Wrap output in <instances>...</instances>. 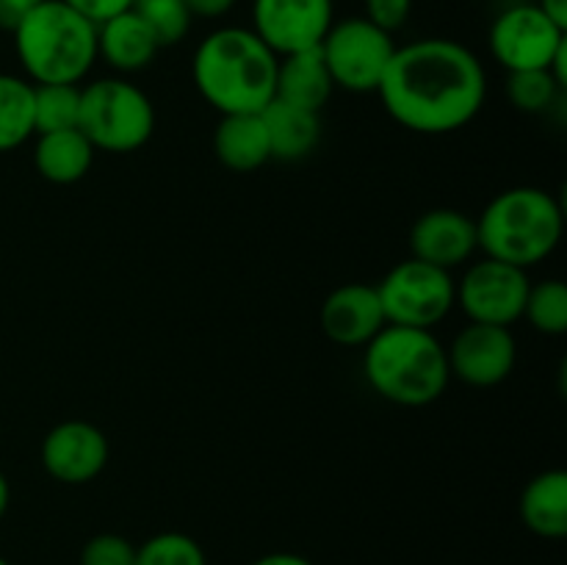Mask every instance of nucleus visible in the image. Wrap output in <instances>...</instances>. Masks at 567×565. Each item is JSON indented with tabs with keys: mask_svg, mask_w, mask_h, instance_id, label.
Wrapping results in <instances>:
<instances>
[{
	"mask_svg": "<svg viewBox=\"0 0 567 565\" xmlns=\"http://www.w3.org/2000/svg\"><path fill=\"white\" fill-rule=\"evenodd\" d=\"M377 94L393 122L421 136H446L480 114L487 75L474 50L454 39H419L391 55Z\"/></svg>",
	"mask_w": 567,
	"mask_h": 565,
	"instance_id": "obj_1",
	"label": "nucleus"
},
{
	"mask_svg": "<svg viewBox=\"0 0 567 565\" xmlns=\"http://www.w3.org/2000/svg\"><path fill=\"white\" fill-rule=\"evenodd\" d=\"M192 78L221 116L260 114L275 100L277 55L252 28H216L194 50Z\"/></svg>",
	"mask_w": 567,
	"mask_h": 565,
	"instance_id": "obj_2",
	"label": "nucleus"
},
{
	"mask_svg": "<svg viewBox=\"0 0 567 565\" xmlns=\"http://www.w3.org/2000/svg\"><path fill=\"white\" fill-rule=\"evenodd\" d=\"M363 374L377 397L402 408L437 402L452 380L435 332L399 325H385L365 343Z\"/></svg>",
	"mask_w": 567,
	"mask_h": 565,
	"instance_id": "obj_3",
	"label": "nucleus"
},
{
	"mask_svg": "<svg viewBox=\"0 0 567 565\" xmlns=\"http://www.w3.org/2000/svg\"><path fill=\"white\" fill-rule=\"evenodd\" d=\"M476 222V247L485 258L529 269L546 260L563 242L565 214L551 192L515 186L496 194Z\"/></svg>",
	"mask_w": 567,
	"mask_h": 565,
	"instance_id": "obj_4",
	"label": "nucleus"
},
{
	"mask_svg": "<svg viewBox=\"0 0 567 565\" xmlns=\"http://www.w3.org/2000/svg\"><path fill=\"white\" fill-rule=\"evenodd\" d=\"M11 33L31 83H81L97 61V22L64 0H42Z\"/></svg>",
	"mask_w": 567,
	"mask_h": 565,
	"instance_id": "obj_5",
	"label": "nucleus"
},
{
	"mask_svg": "<svg viewBox=\"0 0 567 565\" xmlns=\"http://www.w3.org/2000/svg\"><path fill=\"white\" fill-rule=\"evenodd\" d=\"M78 131L94 150L103 153H136L153 138V100L125 78H97L81 89Z\"/></svg>",
	"mask_w": 567,
	"mask_h": 565,
	"instance_id": "obj_6",
	"label": "nucleus"
},
{
	"mask_svg": "<svg viewBox=\"0 0 567 565\" xmlns=\"http://www.w3.org/2000/svg\"><path fill=\"white\" fill-rule=\"evenodd\" d=\"M388 325L432 330L454 308L452 271L424 260H402L377 286Z\"/></svg>",
	"mask_w": 567,
	"mask_h": 565,
	"instance_id": "obj_7",
	"label": "nucleus"
},
{
	"mask_svg": "<svg viewBox=\"0 0 567 565\" xmlns=\"http://www.w3.org/2000/svg\"><path fill=\"white\" fill-rule=\"evenodd\" d=\"M319 50L336 86L365 94L377 92L380 86L396 42H393V33L382 31L365 17H347L341 22H332Z\"/></svg>",
	"mask_w": 567,
	"mask_h": 565,
	"instance_id": "obj_8",
	"label": "nucleus"
},
{
	"mask_svg": "<svg viewBox=\"0 0 567 565\" xmlns=\"http://www.w3.org/2000/svg\"><path fill=\"white\" fill-rule=\"evenodd\" d=\"M487 44L507 72L548 70L554 55L567 44V31L548 20L537 3H518L493 20Z\"/></svg>",
	"mask_w": 567,
	"mask_h": 565,
	"instance_id": "obj_9",
	"label": "nucleus"
},
{
	"mask_svg": "<svg viewBox=\"0 0 567 565\" xmlns=\"http://www.w3.org/2000/svg\"><path fill=\"white\" fill-rule=\"evenodd\" d=\"M529 286L526 269L482 258L465 269L460 282H454V305H460L471 321L509 327L524 319Z\"/></svg>",
	"mask_w": 567,
	"mask_h": 565,
	"instance_id": "obj_10",
	"label": "nucleus"
},
{
	"mask_svg": "<svg viewBox=\"0 0 567 565\" xmlns=\"http://www.w3.org/2000/svg\"><path fill=\"white\" fill-rule=\"evenodd\" d=\"M332 22V0H252V31L277 59L319 48Z\"/></svg>",
	"mask_w": 567,
	"mask_h": 565,
	"instance_id": "obj_11",
	"label": "nucleus"
},
{
	"mask_svg": "<svg viewBox=\"0 0 567 565\" xmlns=\"http://www.w3.org/2000/svg\"><path fill=\"white\" fill-rule=\"evenodd\" d=\"M446 360L449 374L465 386L493 388L513 374L518 363V343L509 327L468 321L446 349Z\"/></svg>",
	"mask_w": 567,
	"mask_h": 565,
	"instance_id": "obj_12",
	"label": "nucleus"
},
{
	"mask_svg": "<svg viewBox=\"0 0 567 565\" xmlns=\"http://www.w3.org/2000/svg\"><path fill=\"white\" fill-rule=\"evenodd\" d=\"M109 438L92 421H61L42 441L44 471L64 485H86L97 480L109 465Z\"/></svg>",
	"mask_w": 567,
	"mask_h": 565,
	"instance_id": "obj_13",
	"label": "nucleus"
},
{
	"mask_svg": "<svg viewBox=\"0 0 567 565\" xmlns=\"http://www.w3.org/2000/svg\"><path fill=\"white\" fill-rule=\"evenodd\" d=\"M410 249L415 260L437 266V269H457L474 258L476 222L468 214L454 208H432L421 214L410 227Z\"/></svg>",
	"mask_w": 567,
	"mask_h": 565,
	"instance_id": "obj_14",
	"label": "nucleus"
},
{
	"mask_svg": "<svg viewBox=\"0 0 567 565\" xmlns=\"http://www.w3.org/2000/svg\"><path fill=\"white\" fill-rule=\"evenodd\" d=\"M321 332L338 347H365L388 325L377 286L343 282L321 305Z\"/></svg>",
	"mask_w": 567,
	"mask_h": 565,
	"instance_id": "obj_15",
	"label": "nucleus"
},
{
	"mask_svg": "<svg viewBox=\"0 0 567 565\" xmlns=\"http://www.w3.org/2000/svg\"><path fill=\"white\" fill-rule=\"evenodd\" d=\"M158 50L155 33L133 9L120 11L97 25V59L122 75L147 70Z\"/></svg>",
	"mask_w": 567,
	"mask_h": 565,
	"instance_id": "obj_16",
	"label": "nucleus"
},
{
	"mask_svg": "<svg viewBox=\"0 0 567 565\" xmlns=\"http://www.w3.org/2000/svg\"><path fill=\"white\" fill-rule=\"evenodd\" d=\"M332 89H336V83H332L319 48L299 50V53L277 59L275 100L321 114L327 100L332 97Z\"/></svg>",
	"mask_w": 567,
	"mask_h": 565,
	"instance_id": "obj_17",
	"label": "nucleus"
},
{
	"mask_svg": "<svg viewBox=\"0 0 567 565\" xmlns=\"http://www.w3.org/2000/svg\"><path fill=\"white\" fill-rule=\"evenodd\" d=\"M260 120L269 136V150L275 161H302L316 150L321 138V114L308 109H297L282 100H271Z\"/></svg>",
	"mask_w": 567,
	"mask_h": 565,
	"instance_id": "obj_18",
	"label": "nucleus"
},
{
	"mask_svg": "<svg viewBox=\"0 0 567 565\" xmlns=\"http://www.w3.org/2000/svg\"><path fill=\"white\" fill-rule=\"evenodd\" d=\"M214 153L230 172H255L271 161L260 114H225L214 131Z\"/></svg>",
	"mask_w": 567,
	"mask_h": 565,
	"instance_id": "obj_19",
	"label": "nucleus"
},
{
	"mask_svg": "<svg viewBox=\"0 0 567 565\" xmlns=\"http://www.w3.org/2000/svg\"><path fill=\"white\" fill-rule=\"evenodd\" d=\"M97 150L89 144L78 127L55 133H39L37 147H33V166L39 175L55 186H72L83 181L92 170V161Z\"/></svg>",
	"mask_w": 567,
	"mask_h": 565,
	"instance_id": "obj_20",
	"label": "nucleus"
},
{
	"mask_svg": "<svg viewBox=\"0 0 567 565\" xmlns=\"http://www.w3.org/2000/svg\"><path fill=\"white\" fill-rule=\"evenodd\" d=\"M520 518L535 535L559 541L567 535V474L548 469L520 493Z\"/></svg>",
	"mask_w": 567,
	"mask_h": 565,
	"instance_id": "obj_21",
	"label": "nucleus"
},
{
	"mask_svg": "<svg viewBox=\"0 0 567 565\" xmlns=\"http://www.w3.org/2000/svg\"><path fill=\"white\" fill-rule=\"evenodd\" d=\"M33 136V83L0 72V153Z\"/></svg>",
	"mask_w": 567,
	"mask_h": 565,
	"instance_id": "obj_22",
	"label": "nucleus"
},
{
	"mask_svg": "<svg viewBox=\"0 0 567 565\" xmlns=\"http://www.w3.org/2000/svg\"><path fill=\"white\" fill-rule=\"evenodd\" d=\"M81 86L78 83H33V133L78 127Z\"/></svg>",
	"mask_w": 567,
	"mask_h": 565,
	"instance_id": "obj_23",
	"label": "nucleus"
},
{
	"mask_svg": "<svg viewBox=\"0 0 567 565\" xmlns=\"http://www.w3.org/2000/svg\"><path fill=\"white\" fill-rule=\"evenodd\" d=\"M524 319L543 336L567 332V286L563 280H543L529 286L524 305Z\"/></svg>",
	"mask_w": 567,
	"mask_h": 565,
	"instance_id": "obj_24",
	"label": "nucleus"
},
{
	"mask_svg": "<svg viewBox=\"0 0 567 565\" xmlns=\"http://www.w3.org/2000/svg\"><path fill=\"white\" fill-rule=\"evenodd\" d=\"M131 9L147 22L161 48L183 42L194 20L186 9V0H133Z\"/></svg>",
	"mask_w": 567,
	"mask_h": 565,
	"instance_id": "obj_25",
	"label": "nucleus"
},
{
	"mask_svg": "<svg viewBox=\"0 0 567 565\" xmlns=\"http://www.w3.org/2000/svg\"><path fill=\"white\" fill-rule=\"evenodd\" d=\"M133 565H208L205 552L192 535L183 532H161L136 546Z\"/></svg>",
	"mask_w": 567,
	"mask_h": 565,
	"instance_id": "obj_26",
	"label": "nucleus"
},
{
	"mask_svg": "<svg viewBox=\"0 0 567 565\" xmlns=\"http://www.w3.org/2000/svg\"><path fill=\"white\" fill-rule=\"evenodd\" d=\"M563 89L551 78L548 70H526V72H509L507 78V97L509 103L526 114H540L548 105H554L557 94Z\"/></svg>",
	"mask_w": 567,
	"mask_h": 565,
	"instance_id": "obj_27",
	"label": "nucleus"
},
{
	"mask_svg": "<svg viewBox=\"0 0 567 565\" xmlns=\"http://www.w3.org/2000/svg\"><path fill=\"white\" fill-rule=\"evenodd\" d=\"M133 559H136V546L114 532L94 535L81 548V565H133Z\"/></svg>",
	"mask_w": 567,
	"mask_h": 565,
	"instance_id": "obj_28",
	"label": "nucleus"
},
{
	"mask_svg": "<svg viewBox=\"0 0 567 565\" xmlns=\"http://www.w3.org/2000/svg\"><path fill=\"white\" fill-rule=\"evenodd\" d=\"M365 20L374 22L377 28L388 33H396L404 22L410 20L413 0H363Z\"/></svg>",
	"mask_w": 567,
	"mask_h": 565,
	"instance_id": "obj_29",
	"label": "nucleus"
},
{
	"mask_svg": "<svg viewBox=\"0 0 567 565\" xmlns=\"http://www.w3.org/2000/svg\"><path fill=\"white\" fill-rule=\"evenodd\" d=\"M64 3L72 6V9L81 11L83 17H89V20L100 25V22L109 20V17L131 9L133 0H64Z\"/></svg>",
	"mask_w": 567,
	"mask_h": 565,
	"instance_id": "obj_30",
	"label": "nucleus"
},
{
	"mask_svg": "<svg viewBox=\"0 0 567 565\" xmlns=\"http://www.w3.org/2000/svg\"><path fill=\"white\" fill-rule=\"evenodd\" d=\"M39 3H42V0H0V28H3V31H14L17 22H20L28 11L37 9Z\"/></svg>",
	"mask_w": 567,
	"mask_h": 565,
	"instance_id": "obj_31",
	"label": "nucleus"
},
{
	"mask_svg": "<svg viewBox=\"0 0 567 565\" xmlns=\"http://www.w3.org/2000/svg\"><path fill=\"white\" fill-rule=\"evenodd\" d=\"M233 6H236V0H186L188 14L199 17V20H216V17H225Z\"/></svg>",
	"mask_w": 567,
	"mask_h": 565,
	"instance_id": "obj_32",
	"label": "nucleus"
},
{
	"mask_svg": "<svg viewBox=\"0 0 567 565\" xmlns=\"http://www.w3.org/2000/svg\"><path fill=\"white\" fill-rule=\"evenodd\" d=\"M252 565H313V563H310V559H305L302 554L275 552V554H264V557L255 559Z\"/></svg>",
	"mask_w": 567,
	"mask_h": 565,
	"instance_id": "obj_33",
	"label": "nucleus"
},
{
	"mask_svg": "<svg viewBox=\"0 0 567 565\" xmlns=\"http://www.w3.org/2000/svg\"><path fill=\"white\" fill-rule=\"evenodd\" d=\"M537 6H540V11L548 20H554L567 31V0H537Z\"/></svg>",
	"mask_w": 567,
	"mask_h": 565,
	"instance_id": "obj_34",
	"label": "nucleus"
},
{
	"mask_svg": "<svg viewBox=\"0 0 567 565\" xmlns=\"http://www.w3.org/2000/svg\"><path fill=\"white\" fill-rule=\"evenodd\" d=\"M9 502H11V487H9V480L3 476V471H0V518H3L6 510H9Z\"/></svg>",
	"mask_w": 567,
	"mask_h": 565,
	"instance_id": "obj_35",
	"label": "nucleus"
},
{
	"mask_svg": "<svg viewBox=\"0 0 567 565\" xmlns=\"http://www.w3.org/2000/svg\"><path fill=\"white\" fill-rule=\"evenodd\" d=\"M0 565H9V563H6V559H3V557H0Z\"/></svg>",
	"mask_w": 567,
	"mask_h": 565,
	"instance_id": "obj_36",
	"label": "nucleus"
}]
</instances>
